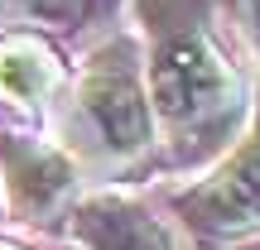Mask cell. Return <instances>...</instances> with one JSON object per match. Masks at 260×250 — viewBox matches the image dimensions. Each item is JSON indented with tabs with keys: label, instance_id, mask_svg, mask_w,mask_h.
Listing matches in <instances>:
<instances>
[{
	"label": "cell",
	"instance_id": "cell-9",
	"mask_svg": "<svg viewBox=\"0 0 260 250\" xmlns=\"http://www.w3.org/2000/svg\"><path fill=\"white\" fill-rule=\"evenodd\" d=\"M0 250H10V245H0Z\"/></svg>",
	"mask_w": 260,
	"mask_h": 250
},
{
	"label": "cell",
	"instance_id": "cell-1",
	"mask_svg": "<svg viewBox=\"0 0 260 250\" xmlns=\"http://www.w3.org/2000/svg\"><path fill=\"white\" fill-rule=\"evenodd\" d=\"M149 24V101L198 149L217 145L241 111L236 73L207 34L203 0H145Z\"/></svg>",
	"mask_w": 260,
	"mask_h": 250
},
{
	"label": "cell",
	"instance_id": "cell-8",
	"mask_svg": "<svg viewBox=\"0 0 260 250\" xmlns=\"http://www.w3.org/2000/svg\"><path fill=\"white\" fill-rule=\"evenodd\" d=\"M255 39H260V0H255Z\"/></svg>",
	"mask_w": 260,
	"mask_h": 250
},
{
	"label": "cell",
	"instance_id": "cell-7",
	"mask_svg": "<svg viewBox=\"0 0 260 250\" xmlns=\"http://www.w3.org/2000/svg\"><path fill=\"white\" fill-rule=\"evenodd\" d=\"M24 5L44 24H58V29H82L96 15V0H24Z\"/></svg>",
	"mask_w": 260,
	"mask_h": 250
},
{
	"label": "cell",
	"instance_id": "cell-4",
	"mask_svg": "<svg viewBox=\"0 0 260 250\" xmlns=\"http://www.w3.org/2000/svg\"><path fill=\"white\" fill-rule=\"evenodd\" d=\"M0 168H5V178H10V197H15V207L29 212V217H44L48 207L63 197V188L73 183L68 159H58L53 149L10 139V135H0Z\"/></svg>",
	"mask_w": 260,
	"mask_h": 250
},
{
	"label": "cell",
	"instance_id": "cell-2",
	"mask_svg": "<svg viewBox=\"0 0 260 250\" xmlns=\"http://www.w3.org/2000/svg\"><path fill=\"white\" fill-rule=\"evenodd\" d=\"M178 212L203 241H236L260 231V135L246 139L217 178L178 197Z\"/></svg>",
	"mask_w": 260,
	"mask_h": 250
},
{
	"label": "cell",
	"instance_id": "cell-5",
	"mask_svg": "<svg viewBox=\"0 0 260 250\" xmlns=\"http://www.w3.org/2000/svg\"><path fill=\"white\" fill-rule=\"evenodd\" d=\"M77 236L92 250H174L164 226L135 202L121 197H96L77 207Z\"/></svg>",
	"mask_w": 260,
	"mask_h": 250
},
{
	"label": "cell",
	"instance_id": "cell-6",
	"mask_svg": "<svg viewBox=\"0 0 260 250\" xmlns=\"http://www.w3.org/2000/svg\"><path fill=\"white\" fill-rule=\"evenodd\" d=\"M53 87V53L34 39L0 44V96L10 101H39Z\"/></svg>",
	"mask_w": 260,
	"mask_h": 250
},
{
	"label": "cell",
	"instance_id": "cell-3",
	"mask_svg": "<svg viewBox=\"0 0 260 250\" xmlns=\"http://www.w3.org/2000/svg\"><path fill=\"white\" fill-rule=\"evenodd\" d=\"M82 101L96 116L102 135L111 139V149H140L149 145V101L140 92L135 73L121 63V48L102 58L82 82Z\"/></svg>",
	"mask_w": 260,
	"mask_h": 250
}]
</instances>
